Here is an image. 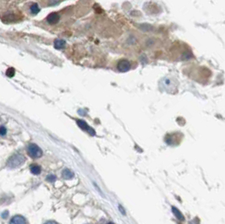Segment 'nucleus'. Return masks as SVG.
<instances>
[{"label":"nucleus","instance_id":"dca6fc26","mask_svg":"<svg viewBox=\"0 0 225 224\" xmlns=\"http://www.w3.org/2000/svg\"><path fill=\"white\" fill-rule=\"evenodd\" d=\"M7 216H9V213H8V212H5L2 214V216H3V218H6V217H7Z\"/></svg>","mask_w":225,"mask_h":224},{"label":"nucleus","instance_id":"f03ea898","mask_svg":"<svg viewBox=\"0 0 225 224\" xmlns=\"http://www.w3.org/2000/svg\"><path fill=\"white\" fill-rule=\"evenodd\" d=\"M27 153L32 158H39L43 155V151L36 144H30L27 146Z\"/></svg>","mask_w":225,"mask_h":224},{"label":"nucleus","instance_id":"f3484780","mask_svg":"<svg viewBox=\"0 0 225 224\" xmlns=\"http://www.w3.org/2000/svg\"><path fill=\"white\" fill-rule=\"evenodd\" d=\"M45 224H58V223H57L56 222H54V221H48V222H47Z\"/></svg>","mask_w":225,"mask_h":224},{"label":"nucleus","instance_id":"39448f33","mask_svg":"<svg viewBox=\"0 0 225 224\" xmlns=\"http://www.w3.org/2000/svg\"><path fill=\"white\" fill-rule=\"evenodd\" d=\"M59 21V15L57 13H51L47 17V21L50 25H54L58 23Z\"/></svg>","mask_w":225,"mask_h":224},{"label":"nucleus","instance_id":"f257e3e1","mask_svg":"<svg viewBox=\"0 0 225 224\" xmlns=\"http://www.w3.org/2000/svg\"><path fill=\"white\" fill-rule=\"evenodd\" d=\"M24 162H25V158H24L22 155L15 154L14 156H13V157H11L9 159V161L7 162V165L10 168H18L21 165H22Z\"/></svg>","mask_w":225,"mask_h":224},{"label":"nucleus","instance_id":"4468645a","mask_svg":"<svg viewBox=\"0 0 225 224\" xmlns=\"http://www.w3.org/2000/svg\"><path fill=\"white\" fill-rule=\"evenodd\" d=\"M47 180L49 181V182H54L56 180V177L54 175H49V176H47Z\"/></svg>","mask_w":225,"mask_h":224},{"label":"nucleus","instance_id":"9d476101","mask_svg":"<svg viewBox=\"0 0 225 224\" xmlns=\"http://www.w3.org/2000/svg\"><path fill=\"white\" fill-rule=\"evenodd\" d=\"M172 211H173V213L174 214V216L179 219V220H181V221H183L184 220V216H183V214L180 212V211L176 208V207H172Z\"/></svg>","mask_w":225,"mask_h":224},{"label":"nucleus","instance_id":"ddd939ff","mask_svg":"<svg viewBox=\"0 0 225 224\" xmlns=\"http://www.w3.org/2000/svg\"><path fill=\"white\" fill-rule=\"evenodd\" d=\"M7 133V129L4 126H0V135L1 136H3L5 135Z\"/></svg>","mask_w":225,"mask_h":224},{"label":"nucleus","instance_id":"423d86ee","mask_svg":"<svg viewBox=\"0 0 225 224\" xmlns=\"http://www.w3.org/2000/svg\"><path fill=\"white\" fill-rule=\"evenodd\" d=\"M10 224H26V221L21 216H15L10 220Z\"/></svg>","mask_w":225,"mask_h":224},{"label":"nucleus","instance_id":"2eb2a0df","mask_svg":"<svg viewBox=\"0 0 225 224\" xmlns=\"http://www.w3.org/2000/svg\"><path fill=\"white\" fill-rule=\"evenodd\" d=\"M59 1L60 0H49L48 3H49V5H56L59 3Z\"/></svg>","mask_w":225,"mask_h":224},{"label":"nucleus","instance_id":"f8f14e48","mask_svg":"<svg viewBox=\"0 0 225 224\" xmlns=\"http://www.w3.org/2000/svg\"><path fill=\"white\" fill-rule=\"evenodd\" d=\"M14 73H15L14 69V68H10V69H8L7 71H6V75L9 76V77H13V76L14 75Z\"/></svg>","mask_w":225,"mask_h":224},{"label":"nucleus","instance_id":"a211bd4d","mask_svg":"<svg viewBox=\"0 0 225 224\" xmlns=\"http://www.w3.org/2000/svg\"><path fill=\"white\" fill-rule=\"evenodd\" d=\"M119 209H120V211H121V213H122V214H124H124H125V212H124V209L122 208V206H119Z\"/></svg>","mask_w":225,"mask_h":224},{"label":"nucleus","instance_id":"6ab92c4d","mask_svg":"<svg viewBox=\"0 0 225 224\" xmlns=\"http://www.w3.org/2000/svg\"><path fill=\"white\" fill-rule=\"evenodd\" d=\"M108 224H113V223H108Z\"/></svg>","mask_w":225,"mask_h":224},{"label":"nucleus","instance_id":"6e6552de","mask_svg":"<svg viewBox=\"0 0 225 224\" xmlns=\"http://www.w3.org/2000/svg\"><path fill=\"white\" fill-rule=\"evenodd\" d=\"M65 41L62 40V39H56L54 41V47L57 49H62L65 47Z\"/></svg>","mask_w":225,"mask_h":224},{"label":"nucleus","instance_id":"9b49d317","mask_svg":"<svg viewBox=\"0 0 225 224\" xmlns=\"http://www.w3.org/2000/svg\"><path fill=\"white\" fill-rule=\"evenodd\" d=\"M30 10H31V12H32V14H36L37 13H39V11H40V8H39V6H38L36 3H33V4L31 6Z\"/></svg>","mask_w":225,"mask_h":224},{"label":"nucleus","instance_id":"0eeeda50","mask_svg":"<svg viewBox=\"0 0 225 224\" xmlns=\"http://www.w3.org/2000/svg\"><path fill=\"white\" fill-rule=\"evenodd\" d=\"M62 176L64 179H71L74 178V173L69 169H64L62 172Z\"/></svg>","mask_w":225,"mask_h":224},{"label":"nucleus","instance_id":"1a4fd4ad","mask_svg":"<svg viewBox=\"0 0 225 224\" xmlns=\"http://www.w3.org/2000/svg\"><path fill=\"white\" fill-rule=\"evenodd\" d=\"M31 172L33 173V174H36V175H37V174H40V173H41V168H40V166H38V165H36V164H32V166H31Z\"/></svg>","mask_w":225,"mask_h":224},{"label":"nucleus","instance_id":"20e7f679","mask_svg":"<svg viewBox=\"0 0 225 224\" xmlns=\"http://www.w3.org/2000/svg\"><path fill=\"white\" fill-rule=\"evenodd\" d=\"M77 124L80 126V129H82L83 130H86V131H87L88 133L91 135H94L95 134V131L90 128L89 126H88V124L86 123L85 121H83V120H77Z\"/></svg>","mask_w":225,"mask_h":224},{"label":"nucleus","instance_id":"7ed1b4c3","mask_svg":"<svg viewBox=\"0 0 225 224\" xmlns=\"http://www.w3.org/2000/svg\"><path fill=\"white\" fill-rule=\"evenodd\" d=\"M130 64L126 59H122L118 63V69L120 72H126L130 69Z\"/></svg>","mask_w":225,"mask_h":224}]
</instances>
